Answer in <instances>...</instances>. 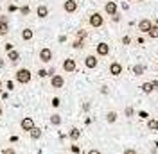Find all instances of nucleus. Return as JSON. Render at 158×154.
Masks as SVG:
<instances>
[{
    "label": "nucleus",
    "mask_w": 158,
    "mask_h": 154,
    "mask_svg": "<svg viewBox=\"0 0 158 154\" xmlns=\"http://www.w3.org/2000/svg\"><path fill=\"white\" fill-rule=\"evenodd\" d=\"M104 23H106V20L101 11H94L88 14V25L92 29H101V27H104Z\"/></svg>",
    "instance_id": "nucleus-1"
},
{
    "label": "nucleus",
    "mask_w": 158,
    "mask_h": 154,
    "mask_svg": "<svg viewBox=\"0 0 158 154\" xmlns=\"http://www.w3.org/2000/svg\"><path fill=\"white\" fill-rule=\"evenodd\" d=\"M31 79H32V74H31L29 68H18L16 70V74H15V81L18 83V84H29Z\"/></svg>",
    "instance_id": "nucleus-2"
},
{
    "label": "nucleus",
    "mask_w": 158,
    "mask_h": 154,
    "mask_svg": "<svg viewBox=\"0 0 158 154\" xmlns=\"http://www.w3.org/2000/svg\"><path fill=\"white\" fill-rule=\"evenodd\" d=\"M153 25H155V22L151 18H142V20H138V23H137L138 32H142V34H148Z\"/></svg>",
    "instance_id": "nucleus-3"
},
{
    "label": "nucleus",
    "mask_w": 158,
    "mask_h": 154,
    "mask_svg": "<svg viewBox=\"0 0 158 154\" xmlns=\"http://www.w3.org/2000/svg\"><path fill=\"white\" fill-rule=\"evenodd\" d=\"M104 14L106 16H115V14H118V4L115 0L104 2Z\"/></svg>",
    "instance_id": "nucleus-4"
},
{
    "label": "nucleus",
    "mask_w": 158,
    "mask_h": 154,
    "mask_svg": "<svg viewBox=\"0 0 158 154\" xmlns=\"http://www.w3.org/2000/svg\"><path fill=\"white\" fill-rule=\"evenodd\" d=\"M95 56L97 58H106V56H110V45L106 41H99L97 45H95Z\"/></svg>",
    "instance_id": "nucleus-5"
},
{
    "label": "nucleus",
    "mask_w": 158,
    "mask_h": 154,
    "mask_svg": "<svg viewBox=\"0 0 158 154\" xmlns=\"http://www.w3.org/2000/svg\"><path fill=\"white\" fill-rule=\"evenodd\" d=\"M61 68H63V72H67V74H74V72L77 70V61L74 58H67L63 61Z\"/></svg>",
    "instance_id": "nucleus-6"
},
{
    "label": "nucleus",
    "mask_w": 158,
    "mask_h": 154,
    "mask_svg": "<svg viewBox=\"0 0 158 154\" xmlns=\"http://www.w3.org/2000/svg\"><path fill=\"white\" fill-rule=\"evenodd\" d=\"M108 72H110V75L118 77V75H122L124 67H122V63H118V61H111V63H110V67H108Z\"/></svg>",
    "instance_id": "nucleus-7"
},
{
    "label": "nucleus",
    "mask_w": 158,
    "mask_h": 154,
    "mask_svg": "<svg viewBox=\"0 0 158 154\" xmlns=\"http://www.w3.org/2000/svg\"><path fill=\"white\" fill-rule=\"evenodd\" d=\"M20 127H22V131H27V133H31V131L36 127V124H34V118H32V116H23V118L20 120Z\"/></svg>",
    "instance_id": "nucleus-8"
},
{
    "label": "nucleus",
    "mask_w": 158,
    "mask_h": 154,
    "mask_svg": "<svg viewBox=\"0 0 158 154\" xmlns=\"http://www.w3.org/2000/svg\"><path fill=\"white\" fill-rule=\"evenodd\" d=\"M40 61L41 63H50L52 59H54V54H52V48L49 47H43V48H40Z\"/></svg>",
    "instance_id": "nucleus-9"
},
{
    "label": "nucleus",
    "mask_w": 158,
    "mask_h": 154,
    "mask_svg": "<svg viewBox=\"0 0 158 154\" xmlns=\"http://www.w3.org/2000/svg\"><path fill=\"white\" fill-rule=\"evenodd\" d=\"M77 9H79L77 0H65V2H63V11H65L67 14H74Z\"/></svg>",
    "instance_id": "nucleus-10"
},
{
    "label": "nucleus",
    "mask_w": 158,
    "mask_h": 154,
    "mask_svg": "<svg viewBox=\"0 0 158 154\" xmlns=\"http://www.w3.org/2000/svg\"><path fill=\"white\" fill-rule=\"evenodd\" d=\"M50 86L54 88V90H61V88L65 86V77L59 75V74H54V75L50 77Z\"/></svg>",
    "instance_id": "nucleus-11"
},
{
    "label": "nucleus",
    "mask_w": 158,
    "mask_h": 154,
    "mask_svg": "<svg viewBox=\"0 0 158 154\" xmlns=\"http://www.w3.org/2000/svg\"><path fill=\"white\" fill-rule=\"evenodd\" d=\"M85 67L88 68V70H94V68H97L99 67V59H97V56L95 54H88L86 58H85Z\"/></svg>",
    "instance_id": "nucleus-12"
},
{
    "label": "nucleus",
    "mask_w": 158,
    "mask_h": 154,
    "mask_svg": "<svg viewBox=\"0 0 158 154\" xmlns=\"http://www.w3.org/2000/svg\"><path fill=\"white\" fill-rule=\"evenodd\" d=\"M146 70H148V65H144V63H137V65H133V68H131V72H133V75H144L146 74Z\"/></svg>",
    "instance_id": "nucleus-13"
},
{
    "label": "nucleus",
    "mask_w": 158,
    "mask_h": 154,
    "mask_svg": "<svg viewBox=\"0 0 158 154\" xmlns=\"http://www.w3.org/2000/svg\"><path fill=\"white\" fill-rule=\"evenodd\" d=\"M36 16H38V18H47V16H49V7H47V6H45V4H40L38 7H36Z\"/></svg>",
    "instance_id": "nucleus-14"
},
{
    "label": "nucleus",
    "mask_w": 158,
    "mask_h": 154,
    "mask_svg": "<svg viewBox=\"0 0 158 154\" xmlns=\"http://www.w3.org/2000/svg\"><path fill=\"white\" fill-rule=\"evenodd\" d=\"M20 36H22V39H23V41H31V39L34 38V30L29 29V27H25V29L22 30V34H20Z\"/></svg>",
    "instance_id": "nucleus-15"
},
{
    "label": "nucleus",
    "mask_w": 158,
    "mask_h": 154,
    "mask_svg": "<svg viewBox=\"0 0 158 154\" xmlns=\"http://www.w3.org/2000/svg\"><path fill=\"white\" fill-rule=\"evenodd\" d=\"M69 138L72 140V142H77L79 138H81V129H77V127H72L69 131Z\"/></svg>",
    "instance_id": "nucleus-16"
},
{
    "label": "nucleus",
    "mask_w": 158,
    "mask_h": 154,
    "mask_svg": "<svg viewBox=\"0 0 158 154\" xmlns=\"http://www.w3.org/2000/svg\"><path fill=\"white\" fill-rule=\"evenodd\" d=\"M7 61H11V63H18L20 61V52L16 48L11 50V52H7Z\"/></svg>",
    "instance_id": "nucleus-17"
},
{
    "label": "nucleus",
    "mask_w": 158,
    "mask_h": 154,
    "mask_svg": "<svg viewBox=\"0 0 158 154\" xmlns=\"http://www.w3.org/2000/svg\"><path fill=\"white\" fill-rule=\"evenodd\" d=\"M140 90H142L146 95H149V93L155 91V88H153V83H151V81H149V83H142V84H140Z\"/></svg>",
    "instance_id": "nucleus-18"
},
{
    "label": "nucleus",
    "mask_w": 158,
    "mask_h": 154,
    "mask_svg": "<svg viewBox=\"0 0 158 154\" xmlns=\"http://www.w3.org/2000/svg\"><path fill=\"white\" fill-rule=\"evenodd\" d=\"M11 30V25L7 22H0V36H7Z\"/></svg>",
    "instance_id": "nucleus-19"
},
{
    "label": "nucleus",
    "mask_w": 158,
    "mask_h": 154,
    "mask_svg": "<svg viewBox=\"0 0 158 154\" xmlns=\"http://www.w3.org/2000/svg\"><path fill=\"white\" fill-rule=\"evenodd\" d=\"M117 111H108V113H106V122H108V124H115V122H117Z\"/></svg>",
    "instance_id": "nucleus-20"
},
{
    "label": "nucleus",
    "mask_w": 158,
    "mask_h": 154,
    "mask_svg": "<svg viewBox=\"0 0 158 154\" xmlns=\"http://www.w3.org/2000/svg\"><path fill=\"white\" fill-rule=\"evenodd\" d=\"M29 136H31V140H40V138H41V129H40V127H34L29 133Z\"/></svg>",
    "instance_id": "nucleus-21"
},
{
    "label": "nucleus",
    "mask_w": 158,
    "mask_h": 154,
    "mask_svg": "<svg viewBox=\"0 0 158 154\" xmlns=\"http://www.w3.org/2000/svg\"><path fill=\"white\" fill-rule=\"evenodd\" d=\"M61 122H63V120H61V116H59L58 113L50 115V124H52V125H56V127H58V125H61Z\"/></svg>",
    "instance_id": "nucleus-22"
},
{
    "label": "nucleus",
    "mask_w": 158,
    "mask_h": 154,
    "mask_svg": "<svg viewBox=\"0 0 158 154\" xmlns=\"http://www.w3.org/2000/svg\"><path fill=\"white\" fill-rule=\"evenodd\" d=\"M85 47V39H74V41H72V48H76V50H81V48Z\"/></svg>",
    "instance_id": "nucleus-23"
},
{
    "label": "nucleus",
    "mask_w": 158,
    "mask_h": 154,
    "mask_svg": "<svg viewBox=\"0 0 158 154\" xmlns=\"http://www.w3.org/2000/svg\"><path fill=\"white\" fill-rule=\"evenodd\" d=\"M148 36H149L151 39H156V38H158V25H156V23L151 27V30L148 32Z\"/></svg>",
    "instance_id": "nucleus-24"
},
{
    "label": "nucleus",
    "mask_w": 158,
    "mask_h": 154,
    "mask_svg": "<svg viewBox=\"0 0 158 154\" xmlns=\"http://www.w3.org/2000/svg\"><path fill=\"white\" fill-rule=\"evenodd\" d=\"M76 38H77V39H85V41H86V38H88V32H86L85 29H79L77 32H76Z\"/></svg>",
    "instance_id": "nucleus-25"
},
{
    "label": "nucleus",
    "mask_w": 158,
    "mask_h": 154,
    "mask_svg": "<svg viewBox=\"0 0 158 154\" xmlns=\"http://www.w3.org/2000/svg\"><path fill=\"white\" fill-rule=\"evenodd\" d=\"M124 115L128 116V118H131V116L135 115V109H133L131 106H126V107H124Z\"/></svg>",
    "instance_id": "nucleus-26"
},
{
    "label": "nucleus",
    "mask_w": 158,
    "mask_h": 154,
    "mask_svg": "<svg viewBox=\"0 0 158 154\" xmlns=\"http://www.w3.org/2000/svg\"><path fill=\"white\" fill-rule=\"evenodd\" d=\"M18 13H20V14H23V16H27V14L31 13V7H29V6H22V7L18 9Z\"/></svg>",
    "instance_id": "nucleus-27"
},
{
    "label": "nucleus",
    "mask_w": 158,
    "mask_h": 154,
    "mask_svg": "<svg viewBox=\"0 0 158 154\" xmlns=\"http://www.w3.org/2000/svg\"><path fill=\"white\" fill-rule=\"evenodd\" d=\"M155 124H156V118H148V129L149 131H155Z\"/></svg>",
    "instance_id": "nucleus-28"
},
{
    "label": "nucleus",
    "mask_w": 158,
    "mask_h": 154,
    "mask_svg": "<svg viewBox=\"0 0 158 154\" xmlns=\"http://www.w3.org/2000/svg\"><path fill=\"white\" fill-rule=\"evenodd\" d=\"M6 90H7V91H13V90H15V81H6Z\"/></svg>",
    "instance_id": "nucleus-29"
},
{
    "label": "nucleus",
    "mask_w": 158,
    "mask_h": 154,
    "mask_svg": "<svg viewBox=\"0 0 158 154\" xmlns=\"http://www.w3.org/2000/svg\"><path fill=\"white\" fill-rule=\"evenodd\" d=\"M38 77H41V79H43V77H49V70L40 68V70H38Z\"/></svg>",
    "instance_id": "nucleus-30"
},
{
    "label": "nucleus",
    "mask_w": 158,
    "mask_h": 154,
    "mask_svg": "<svg viewBox=\"0 0 158 154\" xmlns=\"http://www.w3.org/2000/svg\"><path fill=\"white\" fill-rule=\"evenodd\" d=\"M50 104H52V107H59V104H61V99H59V97H54V99L50 100Z\"/></svg>",
    "instance_id": "nucleus-31"
},
{
    "label": "nucleus",
    "mask_w": 158,
    "mask_h": 154,
    "mask_svg": "<svg viewBox=\"0 0 158 154\" xmlns=\"http://www.w3.org/2000/svg\"><path fill=\"white\" fill-rule=\"evenodd\" d=\"M20 7L18 6H15V4H7V13H16Z\"/></svg>",
    "instance_id": "nucleus-32"
},
{
    "label": "nucleus",
    "mask_w": 158,
    "mask_h": 154,
    "mask_svg": "<svg viewBox=\"0 0 158 154\" xmlns=\"http://www.w3.org/2000/svg\"><path fill=\"white\" fill-rule=\"evenodd\" d=\"M2 154H16V151L13 147H6V149H2Z\"/></svg>",
    "instance_id": "nucleus-33"
},
{
    "label": "nucleus",
    "mask_w": 158,
    "mask_h": 154,
    "mask_svg": "<svg viewBox=\"0 0 158 154\" xmlns=\"http://www.w3.org/2000/svg\"><path fill=\"white\" fill-rule=\"evenodd\" d=\"M138 116H140L142 120H148V118H149V113H148V111H138Z\"/></svg>",
    "instance_id": "nucleus-34"
},
{
    "label": "nucleus",
    "mask_w": 158,
    "mask_h": 154,
    "mask_svg": "<svg viewBox=\"0 0 158 154\" xmlns=\"http://www.w3.org/2000/svg\"><path fill=\"white\" fill-rule=\"evenodd\" d=\"M120 41H122V45H131V38H129V36H122Z\"/></svg>",
    "instance_id": "nucleus-35"
},
{
    "label": "nucleus",
    "mask_w": 158,
    "mask_h": 154,
    "mask_svg": "<svg viewBox=\"0 0 158 154\" xmlns=\"http://www.w3.org/2000/svg\"><path fill=\"white\" fill-rule=\"evenodd\" d=\"M4 48H6V52H11V50H15V45L13 43H4Z\"/></svg>",
    "instance_id": "nucleus-36"
},
{
    "label": "nucleus",
    "mask_w": 158,
    "mask_h": 154,
    "mask_svg": "<svg viewBox=\"0 0 158 154\" xmlns=\"http://www.w3.org/2000/svg\"><path fill=\"white\" fill-rule=\"evenodd\" d=\"M122 154H138L137 149H131V147H128V149H124V152Z\"/></svg>",
    "instance_id": "nucleus-37"
},
{
    "label": "nucleus",
    "mask_w": 158,
    "mask_h": 154,
    "mask_svg": "<svg viewBox=\"0 0 158 154\" xmlns=\"http://www.w3.org/2000/svg\"><path fill=\"white\" fill-rule=\"evenodd\" d=\"M70 151H72L74 154H79V152H81V149H79L77 145H72V147H70Z\"/></svg>",
    "instance_id": "nucleus-38"
},
{
    "label": "nucleus",
    "mask_w": 158,
    "mask_h": 154,
    "mask_svg": "<svg viewBox=\"0 0 158 154\" xmlns=\"http://www.w3.org/2000/svg\"><path fill=\"white\" fill-rule=\"evenodd\" d=\"M101 93H102V95H108V93H110L108 86H101Z\"/></svg>",
    "instance_id": "nucleus-39"
},
{
    "label": "nucleus",
    "mask_w": 158,
    "mask_h": 154,
    "mask_svg": "<svg viewBox=\"0 0 158 154\" xmlns=\"http://www.w3.org/2000/svg\"><path fill=\"white\" fill-rule=\"evenodd\" d=\"M0 22H7L9 23V16L7 14H0Z\"/></svg>",
    "instance_id": "nucleus-40"
},
{
    "label": "nucleus",
    "mask_w": 158,
    "mask_h": 154,
    "mask_svg": "<svg viewBox=\"0 0 158 154\" xmlns=\"http://www.w3.org/2000/svg\"><path fill=\"white\" fill-rule=\"evenodd\" d=\"M86 154H102V152H101L99 149H90V151H88Z\"/></svg>",
    "instance_id": "nucleus-41"
},
{
    "label": "nucleus",
    "mask_w": 158,
    "mask_h": 154,
    "mask_svg": "<svg viewBox=\"0 0 158 154\" xmlns=\"http://www.w3.org/2000/svg\"><path fill=\"white\" fill-rule=\"evenodd\" d=\"M111 22L118 23V22H120V14H115V16H111Z\"/></svg>",
    "instance_id": "nucleus-42"
},
{
    "label": "nucleus",
    "mask_w": 158,
    "mask_h": 154,
    "mask_svg": "<svg viewBox=\"0 0 158 154\" xmlns=\"http://www.w3.org/2000/svg\"><path fill=\"white\" fill-rule=\"evenodd\" d=\"M90 107H92V104H90V102H85V104H83V109H85V111H88Z\"/></svg>",
    "instance_id": "nucleus-43"
},
{
    "label": "nucleus",
    "mask_w": 158,
    "mask_h": 154,
    "mask_svg": "<svg viewBox=\"0 0 158 154\" xmlns=\"http://www.w3.org/2000/svg\"><path fill=\"white\" fill-rule=\"evenodd\" d=\"M153 83V88H155V91H158V81L155 79V81H151Z\"/></svg>",
    "instance_id": "nucleus-44"
},
{
    "label": "nucleus",
    "mask_w": 158,
    "mask_h": 154,
    "mask_svg": "<svg viewBox=\"0 0 158 154\" xmlns=\"http://www.w3.org/2000/svg\"><path fill=\"white\" fill-rule=\"evenodd\" d=\"M4 67H6V59H4V58H0V70H2Z\"/></svg>",
    "instance_id": "nucleus-45"
},
{
    "label": "nucleus",
    "mask_w": 158,
    "mask_h": 154,
    "mask_svg": "<svg viewBox=\"0 0 158 154\" xmlns=\"http://www.w3.org/2000/svg\"><path fill=\"white\" fill-rule=\"evenodd\" d=\"M155 131L158 133V118H156V124H155Z\"/></svg>",
    "instance_id": "nucleus-46"
},
{
    "label": "nucleus",
    "mask_w": 158,
    "mask_h": 154,
    "mask_svg": "<svg viewBox=\"0 0 158 154\" xmlns=\"http://www.w3.org/2000/svg\"><path fill=\"white\" fill-rule=\"evenodd\" d=\"M4 115V109H2V104H0V116Z\"/></svg>",
    "instance_id": "nucleus-47"
},
{
    "label": "nucleus",
    "mask_w": 158,
    "mask_h": 154,
    "mask_svg": "<svg viewBox=\"0 0 158 154\" xmlns=\"http://www.w3.org/2000/svg\"><path fill=\"white\" fill-rule=\"evenodd\" d=\"M2 86H4V81H2V79H0V90H2Z\"/></svg>",
    "instance_id": "nucleus-48"
},
{
    "label": "nucleus",
    "mask_w": 158,
    "mask_h": 154,
    "mask_svg": "<svg viewBox=\"0 0 158 154\" xmlns=\"http://www.w3.org/2000/svg\"><path fill=\"white\" fill-rule=\"evenodd\" d=\"M133 2H138V4H140V2H144V0H133Z\"/></svg>",
    "instance_id": "nucleus-49"
},
{
    "label": "nucleus",
    "mask_w": 158,
    "mask_h": 154,
    "mask_svg": "<svg viewBox=\"0 0 158 154\" xmlns=\"http://www.w3.org/2000/svg\"><path fill=\"white\" fill-rule=\"evenodd\" d=\"M156 70H158V61H156Z\"/></svg>",
    "instance_id": "nucleus-50"
},
{
    "label": "nucleus",
    "mask_w": 158,
    "mask_h": 154,
    "mask_svg": "<svg viewBox=\"0 0 158 154\" xmlns=\"http://www.w3.org/2000/svg\"><path fill=\"white\" fill-rule=\"evenodd\" d=\"M126 2H133V0H126Z\"/></svg>",
    "instance_id": "nucleus-51"
}]
</instances>
